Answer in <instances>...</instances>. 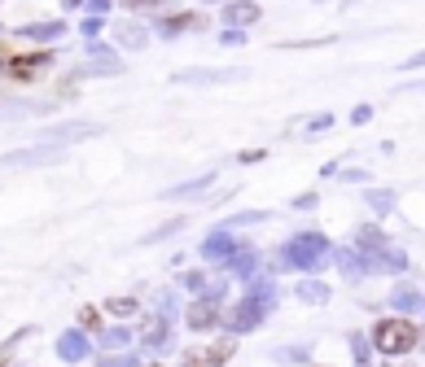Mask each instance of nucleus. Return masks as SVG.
<instances>
[{"instance_id": "obj_1", "label": "nucleus", "mask_w": 425, "mask_h": 367, "mask_svg": "<svg viewBox=\"0 0 425 367\" xmlns=\"http://www.w3.org/2000/svg\"><path fill=\"white\" fill-rule=\"evenodd\" d=\"M372 341H377L382 354H408L416 346V328L408 320H382L377 332H372Z\"/></svg>"}, {"instance_id": "obj_2", "label": "nucleus", "mask_w": 425, "mask_h": 367, "mask_svg": "<svg viewBox=\"0 0 425 367\" xmlns=\"http://www.w3.org/2000/svg\"><path fill=\"white\" fill-rule=\"evenodd\" d=\"M44 62H48V52H35V57H27V62L18 57V62H9V74H13V79H35V74L44 70Z\"/></svg>"}, {"instance_id": "obj_3", "label": "nucleus", "mask_w": 425, "mask_h": 367, "mask_svg": "<svg viewBox=\"0 0 425 367\" xmlns=\"http://www.w3.org/2000/svg\"><path fill=\"white\" fill-rule=\"evenodd\" d=\"M180 367H219V358H215L211 350H189Z\"/></svg>"}, {"instance_id": "obj_4", "label": "nucleus", "mask_w": 425, "mask_h": 367, "mask_svg": "<svg viewBox=\"0 0 425 367\" xmlns=\"http://www.w3.org/2000/svg\"><path fill=\"white\" fill-rule=\"evenodd\" d=\"M189 324H193V328H206V324H211V306H193V310H189Z\"/></svg>"}, {"instance_id": "obj_5", "label": "nucleus", "mask_w": 425, "mask_h": 367, "mask_svg": "<svg viewBox=\"0 0 425 367\" xmlns=\"http://www.w3.org/2000/svg\"><path fill=\"white\" fill-rule=\"evenodd\" d=\"M233 18H241V22H255V18H259V9H255V5H237V9L228 5V22H233Z\"/></svg>"}, {"instance_id": "obj_6", "label": "nucleus", "mask_w": 425, "mask_h": 367, "mask_svg": "<svg viewBox=\"0 0 425 367\" xmlns=\"http://www.w3.org/2000/svg\"><path fill=\"white\" fill-rule=\"evenodd\" d=\"M110 310H114V315H132L136 302H132V298H110Z\"/></svg>"}, {"instance_id": "obj_7", "label": "nucleus", "mask_w": 425, "mask_h": 367, "mask_svg": "<svg viewBox=\"0 0 425 367\" xmlns=\"http://www.w3.org/2000/svg\"><path fill=\"white\" fill-rule=\"evenodd\" d=\"M79 324H84V328H96L101 320H96V310H84V315H79Z\"/></svg>"}]
</instances>
